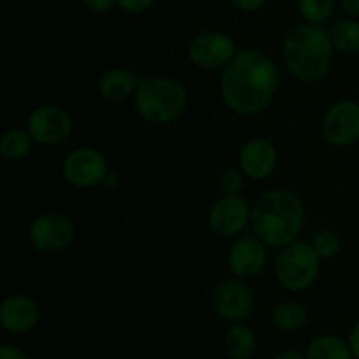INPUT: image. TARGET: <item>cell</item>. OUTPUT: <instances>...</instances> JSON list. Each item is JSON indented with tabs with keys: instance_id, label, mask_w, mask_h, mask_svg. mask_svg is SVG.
I'll list each match as a JSON object with an SVG mask.
<instances>
[{
	"instance_id": "1",
	"label": "cell",
	"mask_w": 359,
	"mask_h": 359,
	"mask_svg": "<svg viewBox=\"0 0 359 359\" xmlns=\"http://www.w3.org/2000/svg\"><path fill=\"white\" fill-rule=\"evenodd\" d=\"M280 86L276 60L259 48L238 49L221 72L219 93L224 105L238 116L265 112Z\"/></svg>"
},
{
	"instance_id": "2",
	"label": "cell",
	"mask_w": 359,
	"mask_h": 359,
	"mask_svg": "<svg viewBox=\"0 0 359 359\" xmlns=\"http://www.w3.org/2000/svg\"><path fill=\"white\" fill-rule=\"evenodd\" d=\"M305 217V205L297 193L284 188L269 189L252 205V233L269 248H284L298 241Z\"/></svg>"
},
{
	"instance_id": "3",
	"label": "cell",
	"mask_w": 359,
	"mask_h": 359,
	"mask_svg": "<svg viewBox=\"0 0 359 359\" xmlns=\"http://www.w3.org/2000/svg\"><path fill=\"white\" fill-rule=\"evenodd\" d=\"M333 51L332 34L323 25L305 21L284 39L283 62L291 76L302 83H319L332 69Z\"/></svg>"
},
{
	"instance_id": "4",
	"label": "cell",
	"mask_w": 359,
	"mask_h": 359,
	"mask_svg": "<svg viewBox=\"0 0 359 359\" xmlns=\"http://www.w3.org/2000/svg\"><path fill=\"white\" fill-rule=\"evenodd\" d=\"M133 105L140 118L153 125L175 123L188 109V91L174 77L151 76L140 79L133 95Z\"/></svg>"
},
{
	"instance_id": "5",
	"label": "cell",
	"mask_w": 359,
	"mask_h": 359,
	"mask_svg": "<svg viewBox=\"0 0 359 359\" xmlns=\"http://www.w3.org/2000/svg\"><path fill=\"white\" fill-rule=\"evenodd\" d=\"M321 272V256L314 245L294 241L280 248L273 265V273L280 286L291 293H302L314 286Z\"/></svg>"
},
{
	"instance_id": "6",
	"label": "cell",
	"mask_w": 359,
	"mask_h": 359,
	"mask_svg": "<svg viewBox=\"0 0 359 359\" xmlns=\"http://www.w3.org/2000/svg\"><path fill=\"white\" fill-rule=\"evenodd\" d=\"M76 237L72 219L63 212H44L34 217L28 226V242L42 255L65 251Z\"/></svg>"
},
{
	"instance_id": "7",
	"label": "cell",
	"mask_w": 359,
	"mask_h": 359,
	"mask_svg": "<svg viewBox=\"0 0 359 359\" xmlns=\"http://www.w3.org/2000/svg\"><path fill=\"white\" fill-rule=\"evenodd\" d=\"M62 174L74 188H95L109 174L107 158L97 147H76L63 158Z\"/></svg>"
},
{
	"instance_id": "8",
	"label": "cell",
	"mask_w": 359,
	"mask_h": 359,
	"mask_svg": "<svg viewBox=\"0 0 359 359\" xmlns=\"http://www.w3.org/2000/svg\"><path fill=\"white\" fill-rule=\"evenodd\" d=\"M238 53L231 35L219 30H207L195 35L188 46V58L202 70L224 69Z\"/></svg>"
},
{
	"instance_id": "9",
	"label": "cell",
	"mask_w": 359,
	"mask_h": 359,
	"mask_svg": "<svg viewBox=\"0 0 359 359\" xmlns=\"http://www.w3.org/2000/svg\"><path fill=\"white\" fill-rule=\"evenodd\" d=\"M27 130L37 144L58 146L70 137L74 121L70 112L62 105L42 104L28 114Z\"/></svg>"
},
{
	"instance_id": "10",
	"label": "cell",
	"mask_w": 359,
	"mask_h": 359,
	"mask_svg": "<svg viewBox=\"0 0 359 359\" xmlns=\"http://www.w3.org/2000/svg\"><path fill=\"white\" fill-rule=\"evenodd\" d=\"M214 312L226 323H244L255 312L252 290L238 277L217 284L210 298Z\"/></svg>"
},
{
	"instance_id": "11",
	"label": "cell",
	"mask_w": 359,
	"mask_h": 359,
	"mask_svg": "<svg viewBox=\"0 0 359 359\" xmlns=\"http://www.w3.org/2000/svg\"><path fill=\"white\" fill-rule=\"evenodd\" d=\"M321 132L333 147L353 146L359 140V100H340L323 116Z\"/></svg>"
},
{
	"instance_id": "12",
	"label": "cell",
	"mask_w": 359,
	"mask_h": 359,
	"mask_svg": "<svg viewBox=\"0 0 359 359\" xmlns=\"http://www.w3.org/2000/svg\"><path fill=\"white\" fill-rule=\"evenodd\" d=\"M252 207L241 195H223L209 210L207 223L217 237L231 238L251 224Z\"/></svg>"
},
{
	"instance_id": "13",
	"label": "cell",
	"mask_w": 359,
	"mask_h": 359,
	"mask_svg": "<svg viewBox=\"0 0 359 359\" xmlns=\"http://www.w3.org/2000/svg\"><path fill=\"white\" fill-rule=\"evenodd\" d=\"M266 248L269 245L256 235L237 238L228 251V270L238 279H251V277L259 276L269 259Z\"/></svg>"
},
{
	"instance_id": "14",
	"label": "cell",
	"mask_w": 359,
	"mask_h": 359,
	"mask_svg": "<svg viewBox=\"0 0 359 359\" xmlns=\"http://www.w3.org/2000/svg\"><path fill=\"white\" fill-rule=\"evenodd\" d=\"M279 163V151L276 144L265 137L248 140L238 151V168L245 177L263 181L276 172Z\"/></svg>"
},
{
	"instance_id": "15",
	"label": "cell",
	"mask_w": 359,
	"mask_h": 359,
	"mask_svg": "<svg viewBox=\"0 0 359 359\" xmlns=\"http://www.w3.org/2000/svg\"><path fill=\"white\" fill-rule=\"evenodd\" d=\"M41 307L27 294H11L0 305V325L7 333L25 335L39 325Z\"/></svg>"
},
{
	"instance_id": "16",
	"label": "cell",
	"mask_w": 359,
	"mask_h": 359,
	"mask_svg": "<svg viewBox=\"0 0 359 359\" xmlns=\"http://www.w3.org/2000/svg\"><path fill=\"white\" fill-rule=\"evenodd\" d=\"M139 83L140 79L135 72L125 69V67H112V69L105 70L98 79V93L104 100L118 104L130 97L133 98Z\"/></svg>"
},
{
	"instance_id": "17",
	"label": "cell",
	"mask_w": 359,
	"mask_h": 359,
	"mask_svg": "<svg viewBox=\"0 0 359 359\" xmlns=\"http://www.w3.org/2000/svg\"><path fill=\"white\" fill-rule=\"evenodd\" d=\"M223 349L230 359H251L258 349L255 330L245 323H231L224 333Z\"/></svg>"
},
{
	"instance_id": "18",
	"label": "cell",
	"mask_w": 359,
	"mask_h": 359,
	"mask_svg": "<svg viewBox=\"0 0 359 359\" xmlns=\"http://www.w3.org/2000/svg\"><path fill=\"white\" fill-rule=\"evenodd\" d=\"M272 325L280 332H298V330L305 328L309 323V311L304 304L294 300L283 302V304L276 305L272 311Z\"/></svg>"
},
{
	"instance_id": "19",
	"label": "cell",
	"mask_w": 359,
	"mask_h": 359,
	"mask_svg": "<svg viewBox=\"0 0 359 359\" xmlns=\"http://www.w3.org/2000/svg\"><path fill=\"white\" fill-rule=\"evenodd\" d=\"M305 356L307 359H354L349 342L332 333L316 337L309 344Z\"/></svg>"
},
{
	"instance_id": "20",
	"label": "cell",
	"mask_w": 359,
	"mask_h": 359,
	"mask_svg": "<svg viewBox=\"0 0 359 359\" xmlns=\"http://www.w3.org/2000/svg\"><path fill=\"white\" fill-rule=\"evenodd\" d=\"M34 142L27 128L7 130L0 139V154L7 161H20L30 154Z\"/></svg>"
},
{
	"instance_id": "21",
	"label": "cell",
	"mask_w": 359,
	"mask_h": 359,
	"mask_svg": "<svg viewBox=\"0 0 359 359\" xmlns=\"http://www.w3.org/2000/svg\"><path fill=\"white\" fill-rule=\"evenodd\" d=\"M332 41L337 51L340 53H356L359 51V21L356 18H346L340 20L332 28Z\"/></svg>"
},
{
	"instance_id": "22",
	"label": "cell",
	"mask_w": 359,
	"mask_h": 359,
	"mask_svg": "<svg viewBox=\"0 0 359 359\" xmlns=\"http://www.w3.org/2000/svg\"><path fill=\"white\" fill-rule=\"evenodd\" d=\"M297 7L307 23L325 25L332 18L335 0H297Z\"/></svg>"
},
{
	"instance_id": "23",
	"label": "cell",
	"mask_w": 359,
	"mask_h": 359,
	"mask_svg": "<svg viewBox=\"0 0 359 359\" xmlns=\"http://www.w3.org/2000/svg\"><path fill=\"white\" fill-rule=\"evenodd\" d=\"M311 244L314 245L316 252L321 256V259H330L339 255L342 242H340V237L337 235V231L323 230L319 233H316Z\"/></svg>"
},
{
	"instance_id": "24",
	"label": "cell",
	"mask_w": 359,
	"mask_h": 359,
	"mask_svg": "<svg viewBox=\"0 0 359 359\" xmlns=\"http://www.w3.org/2000/svg\"><path fill=\"white\" fill-rule=\"evenodd\" d=\"M244 172L241 168H224L219 174L217 179V184L223 195H241V191L244 189Z\"/></svg>"
},
{
	"instance_id": "25",
	"label": "cell",
	"mask_w": 359,
	"mask_h": 359,
	"mask_svg": "<svg viewBox=\"0 0 359 359\" xmlns=\"http://www.w3.org/2000/svg\"><path fill=\"white\" fill-rule=\"evenodd\" d=\"M156 0H118V7L126 14H142L154 6Z\"/></svg>"
},
{
	"instance_id": "26",
	"label": "cell",
	"mask_w": 359,
	"mask_h": 359,
	"mask_svg": "<svg viewBox=\"0 0 359 359\" xmlns=\"http://www.w3.org/2000/svg\"><path fill=\"white\" fill-rule=\"evenodd\" d=\"M83 6L95 14H104L118 6V0H83Z\"/></svg>"
},
{
	"instance_id": "27",
	"label": "cell",
	"mask_w": 359,
	"mask_h": 359,
	"mask_svg": "<svg viewBox=\"0 0 359 359\" xmlns=\"http://www.w3.org/2000/svg\"><path fill=\"white\" fill-rule=\"evenodd\" d=\"M266 2H269V0H230V4L235 7V9L248 14L259 11Z\"/></svg>"
},
{
	"instance_id": "28",
	"label": "cell",
	"mask_w": 359,
	"mask_h": 359,
	"mask_svg": "<svg viewBox=\"0 0 359 359\" xmlns=\"http://www.w3.org/2000/svg\"><path fill=\"white\" fill-rule=\"evenodd\" d=\"M0 359H30L23 349L16 346H11V344H4L0 347Z\"/></svg>"
},
{
	"instance_id": "29",
	"label": "cell",
	"mask_w": 359,
	"mask_h": 359,
	"mask_svg": "<svg viewBox=\"0 0 359 359\" xmlns=\"http://www.w3.org/2000/svg\"><path fill=\"white\" fill-rule=\"evenodd\" d=\"M347 342H349L351 351H353L354 359H359V321L354 323V326L351 328L349 337H347Z\"/></svg>"
},
{
	"instance_id": "30",
	"label": "cell",
	"mask_w": 359,
	"mask_h": 359,
	"mask_svg": "<svg viewBox=\"0 0 359 359\" xmlns=\"http://www.w3.org/2000/svg\"><path fill=\"white\" fill-rule=\"evenodd\" d=\"M340 6L349 18H359V0H340Z\"/></svg>"
},
{
	"instance_id": "31",
	"label": "cell",
	"mask_w": 359,
	"mask_h": 359,
	"mask_svg": "<svg viewBox=\"0 0 359 359\" xmlns=\"http://www.w3.org/2000/svg\"><path fill=\"white\" fill-rule=\"evenodd\" d=\"M273 359H307V356L302 353H298V351H283V353H279L277 356H273Z\"/></svg>"
},
{
	"instance_id": "32",
	"label": "cell",
	"mask_w": 359,
	"mask_h": 359,
	"mask_svg": "<svg viewBox=\"0 0 359 359\" xmlns=\"http://www.w3.org/2000/svg\"><path fill=\"white\" fill-rule=\"evenodd\" d=\"M102 184L107 186V188H112V186L118 184V175L112 174V172H109V174L105 175V179H104V182H102Z\"/></svg>"
},
{
	"instance_id": "33",
	"label": "cell",
	"mask_w": 359,
	"mask_h": 359,
	"mask_svg": "<svg viewBox=\"0 0 359 359\" xmlns=\"http://www.w3.org/2000/svg\"><path fill=\"white\" fill-rule=\"evenodd\" d=\"M358 100H359V86H358Z\"/></svg>"
}]
</instances>
